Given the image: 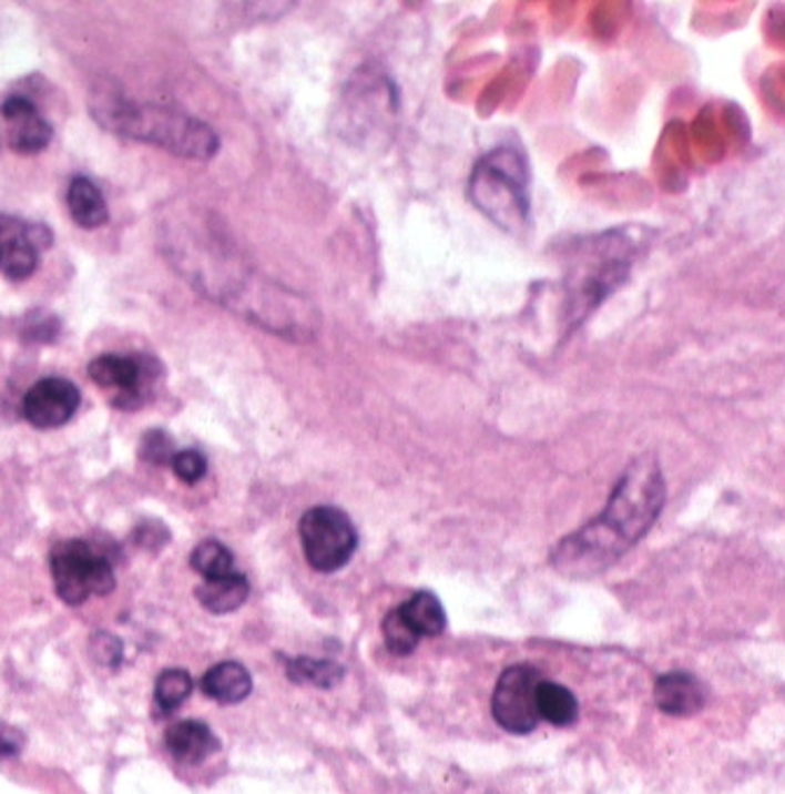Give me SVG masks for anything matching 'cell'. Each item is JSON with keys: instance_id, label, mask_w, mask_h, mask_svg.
I'll return each instance as SVG.
<instances>
[{"instance_id": "cell-1", "label": "cell", "mask_w": 785, "mask_h": 794, "mask_svg": "<svg viewBox=\"0 0 785 794\" xmlns=\"http://www.w3.org/2000/svg\"><path fill=\"white\" fill-rule=\"evenodd\" d=\"M664 500L666 481L657 458H634L618 479L603 512L554 547L552 568L571 580L599 576L650 531Z\"/></svg>"}, {"instance_id": "cell-2", "label": "cell", "mask_w": 785, "mask_h": 794, "mask_svg": "<svg viewBox=\"0 0 785 794\" xmlns=\"http://www.w3.org/2000/svg\"><path fill=\"white\" fill-rule=\"evenodd\" d=\"M90 108L103 129L124 139L160 145L179 157L211 160L221 147L215 131L206 122L179 108L131 101L113 84L96 86Z\"/></svg>"}, {"instance_id": "cell-3", "label": "cell", "mask_w": 785, "mask_h": 794, "mask_svg": "<svg viewBox=\"0 0 785 794\" xmlns=\"http://www.w3.org/2000/svg\"><path fill=\"white\" fill-rule=\"evenodd\" d=\"M470 202L500 230L519 234L529 217V169L514 147H496L472 169Z\"/></svg>"}, {"instance_id": "cell-4", "label": "cell", "mask_w": 785, "mask_h": 794, "mask_svg": "<svg viewBox=\"0 0 785 794\" xmlns=\"http://www.w3.org/2000/svg\"><path fill=\"white\" fill-rule=\"evenodd\" d=\"M52 578L61 601L82 605L90 596L115 589L111 559L84 540H65L52 549Z\"/></svg>"}, {"instance_id": "cell-5", "label": "cell", "mask_w": 785, "mask_h": 794, "mask_svg": "<svg viewBox=\"0 0 785 794\" xmlns=\"http://www.w3.org/2000/svg\"><path fill=\"white\" fill-rule=\"evenodd\" d=\"M299 540L312 568L333 572L348 563L358 547L356 528L341 510L330 505L312 507L299 521Z\"/></svg>"}, {"instance_id": "cell-6", "label": "cell", "mask_w": 785, "mask_h": 794, "mask_svg": "<svg viewBox=\"0 0 785 794\" xmlns=\"http://www.w3.org/2000/svg\"><path fill=\"white\" fill-rule=\"evenodd\" d=\"M540 682H542L540 673L527 664H517L500 673L491 699V713L503 730L512 734H529L536 730L540 722L538 715Z\"/></svg>"}, {"instance_id": "cell-7", "label": "cell", "mask_w": 785, "mask_h": 794, "mask_svg": "<svg viewBox=\"0 0 785 794\" xmlns=\"http://www.w3.org/2000/svg\"><path fill=\"white\" fill-rule=\"evenodd\" d=\"M157 365H150L147 358L136 356H99L90 363V377L105 390H115L113 405L120 409H136L155 381Z\"/></svg>"}, {"instance_id": "cell-8", "label": "cell", "mask_w": 785, "mask_h": 794, "mask_svg": "<svg viewBox=\"0 0 785 794\" xmlns=\"http://www.w3.org/2000/svg\"><path fill=\"white\" fill-rule=\"evenodd\" d=\"M80 407V390L69 379H42L24 397L27 421L40 430L69 424Z\"/></svg>"}, {"instance_id": "cell-9", "label": "cell", "mask_w": 785, "mask_h": 794, "mask_svg": "<svg viewBox=\"0 0 785 794\" xmlns=\"http://www.w3.org/2000/svg\"><path fill=\"white\" fill-rule=\"evenodd\" d=\"M706 690L700 680L683 671L664 673L654 682V705L666 715H694L704 709Z\"/></svg>"}, {"instance_id": "cell-10", "label": "cell", "mask_w": 785, "mask_h": 794, "mask_svg": "<svg viewBox=\"0 0 785 794\" xmlns=\"http://www.w3.org/2000/svg\"><path fill=\"white\" fill-rule=\"evenodd\" d=\"M166 747L169 753L187 764H196L213 755L217 750V739L204 722L183 720L169 726L166 732Z\"/></svg>"}, {"instance_id": "cell-11", "label": "cell", "mask_w": 785, "mask_h": 794, "mask_svg": "<svg viewBox=\"0 0 785 794\" xmlns=\"http://www.w3.org/2000/svg\"><path fill=\"white\" fill-rule=\"evenodd\" d=\"M202 690L208 699L217 703H238L251 694L253 680L242 664H236V661H225V664L213 666L202 678Z\"/></svg>"}, {"instance_id": "cell-12", "label": "cell", "mask_w": 785, "mask_h": 794, "mask_svg": "<svg viewBox=\"0 0 785 794\" xmlns=\"http://www.w3.org/2000/svg\"><path fill=\"white\" fill-rule=\"evenodd\" d=\"M248 580L244 576H236V572H230V576L204 580L202 587L196 589V599L208 612L225 614L242 608L248 599Z\"/></svg>"}, {"instance_id": "cell-13", "label": "cell", "mask_w": 785, "mask_h": 794, "mask_svg": "<svg viewBox=\"0 0 785 794\" xmlns=\"http://www.w3.org/2000/svg\"><path fill=\"white\" fill-rule=\"evenodd\" d=\"M69 208L75 225L82 230H96L108 223V206L101 190L84 175H75L69 185Z\"/></svg>"}, {"instance_id": "cell-14", "label": "cell", "mask_w": 785, "mask_h": 794, "mask_svg": "<svg viewBox=\"0 0 785 794\" xmlns=\"http://www.w3.org/2000/svg\"><path fill=\"white\" fill-rule=\"evenodd\" d=\"M400 612L405 614V620L411 624V629L417 631L421 638L424 635H430V638L440 635L447 629L445 608L438 601V596L430 591L414 593L405 605H400Z\"/></svg>"}, {"instance_id": "cell-15", "label": "cell", "mask_w": 785, "mask_h": 794, "mask_svg": "<svg viewBox=\"0 0 785 794\" xmlns=\"http://www.w3.org/2000/svg\"><path fill=\"white\" fill-rule=\"evenodd\" d=\"M538 715L554 726H569L578 720V701L571 690L542 680L538 688Z\"/></svg>"}, {"instance_id": "cell-16", "label": "cell", "mask_w": 785, "mask_h": 794, "mask_svg": "<svg viewBox=\"0 0 785 794\" xmlns=\"http://www.w3.org/2000/svg\"><path fill=\"white\" fill-rule=\"evenodd\" d=\"M54 136L52 124L38 113L8 122V141L17 154H38L50 145Z\"/></svg>"}, {"instance_id": "cell-17", "label": "cell", "mask_w": 785, "mask_h": 794, "mask_svg": "<svg viewBox=\"0 0 785 794\" xmlns=\"http://www.w3.org/2000/svg\"><path fill=\"white\" fill-rule=\"evenodd\" d=\"M286 673L297 685H314L330 690L344 678V669L335 661H318L312 656L286 659Z\"/></svg>"}, {"instance_id": "cell-18", "label": "cell", "mask_w": 785, "mask_h": 794, "mask_svg": "<svg viewBox=\"0 0 785 794\" xmlns=\"http://www.w3.org/2000/svg\"><path fill=\"white\" fill-rule=\"evenodd\" d=\"M190 563L200 576H204V580H208V578L230 576L234 559H232V551L225 544H221L217 540H204L194 547Z\"/></svg>"}, {"instance_id": "cell-19", "label": "cell", "mask_w": 785, "mask_h": 794, "mask_svg": "<svg viewBox=\"0 0 785 794\" xmlns=\"http://www.w3.org/2000/svg\"><path fill=\"white\" fill-rule=\"evenodd\" d=\"M190 692H192L190 673L183 669H171L157 678L155 701L164 713H171V711L181 709V705L187 701Z\"/></svg>"}, {"instance_id": "cell-20", "label": "cell", "mask_w": 785, "mask_h": 794, "mask_svg": "<svg viewBox=\"0 0 785 794\" xmlns=\"http://www.w3.org/2000/svg\"><path fill=\"white\" fill-rule=\"evenodd\" d=\"M384 638H386V648L392 654H411L417 650L421 635L411 629V624L405 620V614L400 612V608L390 610L384 620Z\"/></svg>"}, {"instance_id": "cell-21", "label": "cell", "mask_w": 785, "mask_h": 794, "mask_svg": "<svg viewBox=\"0 0 785 794\" xmlns=\"http://www.w3.org/2000/svg\"><path fill=\"white\" fill-rule=\"evenodd\" d=\"M38 264H40V253L29 244V238H24L0 257V274L10 281H27L33 276Z\"/></svg>"}, {"instance_id": "cell-22", "label": "cell", "mask_w": 785, "mask_h": 794, "mask_svg": "<svg viewBox=\"0 0 785 794\" xmlns=\"http://www.w3.org/2000/svg\"><path fill=\"white\" fill-rule=\"evenodd\" d=\"M176 454L179 451H173V442H171V437L166 432L150 430V432L143 435L141 456L147 462H155V466H171V460Z\"/></svg>"}, {"instance_id": "cell-23", "label": "cell", "mask_w": 785, "mask_h": 794, "mask_svg": "<svg viewBox=\"0 0 785 794\" xmlns=\"http://www.w3.org/2000/svg\"><path fill=\"white\" fill-rule=\"evenodd\" d=\"M171 468H173V472H176V477L181 481L196 483V481L204 479L208 466H206V458L200 451L187 449V451H179L176 456H173Z\"/></svg>"}, {"instance_id": "cell-24", "label": "cell", "mask_w": 785, "mask_h": 794, "mask_svg": "<svg viewBox=\"0 0 785 794\" xmlns=\"http://www.w3.org/2000/svg\"><path fill=\"white\" fill-rule=\"evenodd\" d=\"M92 654L103 666H118L122 659V643L111 633H96L92 638Z\"/></svg>"}, {"instance_id": "cell-25", "label": "cell", "mask_w": 785, "mask_h": 794, "mask_svg": "<svg viewBox=\"0 0 785 794\" xmlns=\"http://www.w3.org/2000/svg\"><path fill=\"white\" fill-rule=\"evenodd\" d=\"M24 238H27V223H21L19 217L12 215H0V257Z\"/></svg>"}, {"instance_id": "cell-26", "label": "cell", "mask_w": 785, "mask_h": 794, "mask_svg": "<svg viewBox=\"0 0 785 794\" xmlns=\"http://www.w3.org/2000/svg\"><path fill=\"white\" fill-rule=\"evenodd\" d=\"M33 113H38V108H35V103L31 101V99H27V96H10V99H6L3 103H0V115H3L6 118V122H14V120H21V118H29V115H33Z\"/></svg>"}, {"instance_id": "cell-27", "label": "cell", "mask_w": 785, "mask_h": 794, "mask_svg": "<svg viewBox=\"0 0 785 794\" xmlns=\"http://www.w3.org/2000/svg\"><path fill=\"white\" fill-rule=\"evenodd\" d=\"M21 747H24V734L14 730V726L0 722V760L19 755Z\"/></svg>"}, {"instance_id": "cell-28", "label": "cell", "mask_w": 785, "mask_h": 794, "mask_svg": "<svg viewBox=\"0 0 785 794\" xmlns=\"http://www.w3.org/2000/svg\"><path fill=\"white\" fill-rule=\"evenodd\" d=\"M38 323L27 327V339L31 342H52L59 335V318L54 316H38Z\"/></svg>"}, {"instance_id": "cell-29", "label": "cell", "mask_w": 785, "mask_h": 794, "mask_svg": "<svg viewBox=\"0 0 785 794\" xmlns=\"http://www.w3.org/2000/svg\"><path fill=\"white\" fill-rule=\"evenodd\" d=\"M27 238H29V244L38 253L48 251L52 246V241H54L52 230L48 225H42V223H27Z\"/></svg>"}]
</instances>
